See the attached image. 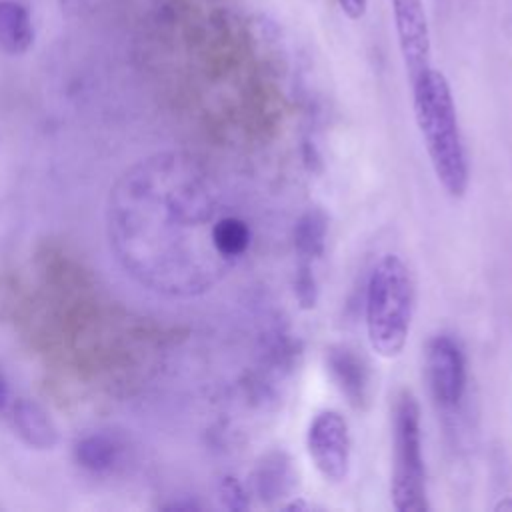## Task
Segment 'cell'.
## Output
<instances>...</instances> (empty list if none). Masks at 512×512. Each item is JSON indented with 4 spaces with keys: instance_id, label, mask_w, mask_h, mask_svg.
<instances>
[{
    "instance_id": "obj_16",
    "label": "cell",
    "mask_w": 512,
    "mask_h": 512,
    "mask_svg": "<svg viewBox=\"0 0 512 512\" xmlns=\"http://www.w3.org/2000/svg\"><path fill=\"white\" fill-rule=\"evenodd\" d=\"M336 2L350 20H362L368 12V0H336Z\"/></svg>"
},
{
    "instance_id": "obj_13",
    "label": "cell",
    "mask_w": 512,
    "mask_h": 512,
    "mask_svg": "<svg viewBox=\"0 0 512 512\" xmlns=\"http://www.w3.org/2000/svg\"><path fill=\"white\" fill-rule=\"evenodd\" d=\"M120 446L118 442L102 432H94L88 434L84 438H80L74 446V458L76 462L94 472V474H102V472H110L118 460H120Z\"/></svg>"
},
{
    "instance_id": "obj_18",
    "label": "cell",
    "mask_w": 512,
    "mask_h": 512,
    "mask_svg": "<svg viewBox=\"0 0 512 512\" xmlns=\"http://www.w3.org/2000/svg\"><path fill=\"white\" fill-rule=\"evenodd\" d=\"M494 510L496 512H512V496H508V498H502L496 506H494Z\"/></svg>"
},
{
    "instance_id": "obj_17",
    "label": "cell",
    "mask_w": 512,
    "mask_h": 512,
    "mask_svg": "<svg viewBox=\"0 0 512 512\" xmlns=\"http://www.w3.org/2000/svg\"><path fill=\"white\" fill-rule=\"evenodd\" d=\"M8 406H10V386L4 374L0 372V412H4Z\"/></svg>"
},
{
    "instance_id": "obj_9",
    "label": "cell",
    "mask_w": 512,
    "mask_h": 512,
    "mask_svg": "<svg viewBox=\"0 0 512 512\" xmlns=\"http://www.w3.org/2000/svg\"><path fill=\"white\" fill-rule=\"evenodd\" d=\"M250 486L264 504L290 498L298 486V474L290 456L284 450H272L262 456L250 474Z\"/></svg>"
},
{
    "instance_id": "obj_12",
    "label": "cell",
    "mask_w": 512,
    "mask_h": 512,
    "mask_svg": "<svg viewBox=\"0 0 512 512\" xmlns=\"http://www.w3.org/2000/svg\"><path fill=\"white\" fill-rule=\"evenodd\" d=\"M328 236V216L320 206L308 208L294 226V250L298 260L314 262L324 254Z\"/></svg>"
},
{
    "instance_id": "obj_3",
    "label": "cell",
    "mask_w": 512,
    "mask_h": 512,
    "mask_svg": "<svg viewBox=\"0 0 512 512\" xmlns=\"http://www.w3.org/2000/svg\"><path fill=\"white\" fill-rule=\"evenodd\" d=\"M414 314V282L398 254H384L370 272L364 318L372 350L382 358H398L410 336Z\"/></svg>"
},
{
    "instance_id": "obj_7",
    "label": "cell",
    "mask_w": 512,
    "mask_h": 512,
    "mask_svg": "<svg viewBox=\"0 0 512 512\" xmlns=\"http://www.w3.org/2000/svg\"><path fill=\"white\" fill-rule=\"evenodd\" d=\"M398 50L408 74L416 80L430 68V28L422 0H390Z\"/></svg>"
},
{
    "instance_id": "obj_4",
    "label": "cell",
    "mask_w": 512,
    "mask_h": 512,
    "mask_svg": "<svg viewBox=\"0 0 512 512\" xmlns=\"http://www.w3.org/2000/svg\"><path fill=\"white\" fill-rule=\"evenodd\" d=\"M392 476L390 498L398 512H426V468L422 458L420 406L410 390L396 396L392 420Z\"/></svg>"
},
{
    "instance_id": "obj_14",
    "label": "cell",
    "mask_w": 512,
    "mask_h": 512,
    "mask_svg": "<svg viewBox=\"0 0 512 512\" xmlns=\"http://www.w3.org/2000/svg\"><path fill=\"white\" fill-rule=\"evenodd\" d=\"M294 294H296L298 304L304 310H310L316 306L318 284H316L312 262L298 260V268H296V276H294Z\"/></svg>"
},
{
    "instance_id": "obj_15",
    "label": "cell",
    "mask_w": 512,
    "mask_h": 512,
    "mask_svg": "<svg viewBox=\"0 0 512 512\" xmlns=\"http://www.w3.org/2000/svg\"><path fill=\"white\" fill-rule=\"evenodd\" d=\"M218 492H220V500H222L224 508H228V510H246L250 506L248 490L234 476L222 478Z\"/></svg>"
},
{
    "instance_id": "obj_10",
    "label": "cell",
    "mask_w": 512,
    "mask_h": 512,
    "mask_svg": "<svg viewBox=\"0 0 512 512\" xmlns=\"http://www.w3.org/2000/svg\"><path fill=\"white\" fill-rule=\"evenodd\" d=\"M12 424L18 436L36 450H50L58 442V430L48 412L34 400L20 398L12 402Z\"/></svg>"
},
{
    "instance_id": "obj_1",
    "label": "cell",
    "mask_w": 512,
    "mask_h": 512,
    "mask_svg": "<svg viewBox=\"0 0 512 512\" xmlns=\"http://www.w3.org/2000/svg\"><path fill=\"white\" fill-rule=\"evenodd\" d=\"M224 214L220 188L198 158L158 152L116 180L106 204V234L136 282L164 296L190 298L234 268L216 244Z\"/></svg>"
},
{
    "instance_id": "obj_6",
    "label": "cell",
    "mask_w": 512,
    "mask_h": 512,
    "mask_svg": "<svg viewBox=\"0 0 512 512\" xmlns=\"http://www.w3.org/2000/svg\"><path fill=\"white\" fill-rule=\"evenodd\" d=\"M426 378L436 404L454 410L466 392V358L450 334H436L426 346Z\"/></svg>"
},
{
    "instance_id": "obj_2",
    "label": "cell",
    "mask_w": 512,
    "mask_h": 512,
    "mask_svg": "<svg viewBox=\"0 0 512 512\" xmlns=\"http://www.w3.org/2000/svg\"><path fill=\"white\" fill-rule=\"evenodd\" d=\"M410 86L416 126L434 176L448 196L462 198L470 184V166L450 84L430 66Z\"/></svg>"
},
{
    "instance_id": "obj_5",
    "label": "cell",
    "mask_w": 512,
    "mask_h": 512,
    "mask_svg": "<svg viewBox=\"0 0 512 512\" xmlns=\"http://www.w3.org/2000/svg\"><path fill=\"white\" fill-rule=\"evenodd\" d=\"M308 454L320 476L332 484L346 480L350 472L352 440L348 422L338 410L318 412L306 434Z\"/></svg>"
},
{
    "instance_id": "obj_11",
    "label": "cell",
    "mask_w": 512,
    "mask_h": 512,
    "mask_svg": "<svg viewBox=\"0 0 512 512\" xmlns=\"http://www.w3.org/2000/svg\"><path fill=\"white\" fill-rule=\"evenodd\" d=\"M34 42L30 10L18 0H0V52L18 56Z\"/></svg>"
},
{
    "instance_id": "obj_8",
    "label": "cell",
    "mask_w": 512,
    "mask_h": 512,
    "mask_svg": "<svg viewBox=\"0 0 512 512\" xmlns=\"http://www.w3.org/2000/svg\"><path fill=\"white\" fill-rule=\"evenodd\" d=\"M326 366L348 404L356 410H364L370 402V370L364 358L358 356L356 350L338 344L328 348Z\"/></svg>"
}]
</instances>
